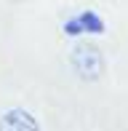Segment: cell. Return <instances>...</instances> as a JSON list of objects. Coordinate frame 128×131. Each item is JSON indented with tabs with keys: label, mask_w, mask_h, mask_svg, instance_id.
Listing matches in <instances>:
<instances>
[{
	"label": "cell",
	"mask_w": 128,
	"mask_h": 131,
	"mask_svg": "<svg viewBox=\"0 0 128 131\" xmlns=\"http://www.w3.org/2000/svg\"><path fill=\"white\" fill-rule=\"evenodd\" d=\"M69 62H72L75 75L83 83H96L104 75V56H101V51H99L96 46H91V43L78 46V48L72 51V56H69Z\"/></svg>",
	"instance_id": "6da1fadb"
},
{
	"label": "cell",
	"mask_w": 128,
	"mask_h": 131,
	"mask_svg": "<svg viewBox=\"0 0 128 131\" xmlns=\"http://www.w3.org/2000/svg\"><path fill=\"white\" fill-rule=\"evenodd\" d=\"M0 131H40V123L30 110L11 107L0 115Z\"/></svg>",
	"instance_id": "7a4b0ae2"
},
{
	"label": "cell",
	"mask_w": 128,
	"mask_h": 131,
	"mask_svg": "<svg viewBox=\"0 0 128 131\" xmlns=\"http://www.w3.org/2000/svg\"><path fill=\"white\" fill-rule=\"evenodd\" d=\"M64 32L67 35H83V32L99 35V32H104V21H101L99 14H94V11H83V14L72 16V19L64 24Z\"/></svg>",
	"instance_id": "3957f363"
}]
</instances>
